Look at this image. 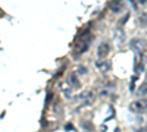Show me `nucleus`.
<instances>
[{
  "mask_svg": "<svg viewBox=\"0 0 147 132\" xmlns=\"http://www.w3.org/2000/svg\"><path fill=\"white\" fill-rule=\"evenodd\" d=\"M82 126H84L85 129H90V131H93V126H91V125H87V123H82Z\"/></svg>",
  "mask_w": 147,
  "mask_h": 132,
  "instance_id": "dca6fc26",
  "label": "nucleus"
},
{
  "mask_svg": "<svg viewBox=\"0 0 147 132\" xmlns=\"http://www.w3.org/2000/svg\"><path fill=\"white\" fill-rule=\"evenodd\" d=\"M140 23L143 27H147V13H141L140 15Z\"/></svg>",
  "mask_w": 147,
  "mask_h": 132,
  "instance_id": "9b49d317",
  "label": "nucleus"
},
{
  "mask_svg": "<svg viewBox=\"0 0 147 132\" xmlns=\"http://www.w3.org/2000/svg\"><path fill=\"white\" fill-rule=\"evenodd\" d=\"M137 94L140 95V97H147V82H146V84H143V85L138 88Z\"/></svg>",
  "mask_w": 147,
  "mask_h": 132,
  "instance_id": "9d476101",
  "label": "nucleus"
},
{
  "mask_svg": "<svg viewBox=\"0 0 147 132\" xmlns=\"http://www.w3.org/2000/svg\"><path fill=\"white\" fill-rule=\"evenodd\" d=\"M68 82L72 87H80V79H78L77 74H69L68 75Z\"/></svg>",
  "mask_w": 147,
  "mask_h": 132,
  "instance_id": "6e6552de",
  "label": "nucleus"
},
{
  "mask_svg": "<svg viewBox=\"0 0 147 132\" xmlns=\"http://www.w3.org/2000/svg\"><path fill=\"white\" fill-rule=\"evenodd\" d=\"M129 109H131V112H134V113H144V112H147V103H146L144 100L132 101V103L129 104Z\"/></svg>",
  "mask_w": 147,
  "mask_h": 132,
  "instance_id": "7ed1b4c3",
  "label": "nucleus"
},
{
  "mask_svg": "<svg viewBox=\"0 0 147 132\" xmlns=\"http://www.w3.org/2000/svg\"><path fill=\"white\" fill-rule=\"evenodd\" d=\"M112 91H113V87L106 85V87H103V88L99 91V94H100V95H103V97H107V95L112 94Z\"/></svg>",
  "mask_w": 147,
  "mask_h": 132,
  "instance_id": "1a4fd4ad",
  "label": "nucleus"
},
{
  "mask_svg": "<svg viewBox=\"0 0 147 132\" xmlns=\"http://www.w3.org/2000/svg\"><path fill=\"white\" fill-rule=\"evenodd\" d=\"M53 110H55L56 113H60V101H59V100H55V103H53Z\"/></svg>",
  "mask_w": 147,
  "mask_h": 132,
  "instance_id": "f8f14e48",
  "label": "nucleus"
},
{
  "mask_svg": "<svg viewBox=\"0 0 147 132\" xmlns=\"http://www.w3.org/2000/svg\"><path fill=\"white\" fill-rule=\"evenodd\" d=\"M91 37H88V38H85V40H81V41H78V44L75 46V50H74V57H80L81 54H84L85 52L88 50V47H90V44H91Z\"/></svg>",
  "mask_w": 147,
  "mask_h": 132,
  "instance_id": "f257e3e1",
  "label": "nucleus"
},
{
  "mask_svg": "<svg viewBox=\"0 0 147 132\" xmlns=\"http://www.w3.org/2000/svg\"><path fill=\"white\" fill-rule=\"evenodd\" d=\"M110 9H112L113 12H119L121 10V5L119 3H113L112 6H110Z\"/></svg>",
  "mask_w": 147,
  "mask_h": 132,
  "instance_id": "4468645a",
  "label": "nucleus"
},
{
  "mask_svg": "<svg viewBox=\"0 0 147 132\" xmlns=\"http://www.w3.org/2000/svg\"><path fill=\"white\" fill-rule=\"evenodd\" d=\"M129 47L134 50V52H137L140 56L144 53V50H146V43L141 40V38H132L131 40V43H129Z\"/></svg>",
  "mask_w": 147,
  "mask_h": 132,
  "instance_id": "f03ea898",
  "label": "nucleus"
},
{
  "mask_svg": "<svg viewBox=\"0 0 147 132\" xmlns=\"http://www.w3.org/2000/svg\"><path fill=\"white\" fill-rule=\"evenodd\" d=\"M146 2H147V0H140V3H141V5H144Z\"/></svg>",
  "mask_w": 147,
  "mask_h": 132,
  "instance_id": "f3484780",
  "label": "nucleus"
},
{
  "mask_svg": "<svg viewBox=\"0 0 147 132\" xmlns=\"http://www.w3.org/2000/svg\"><path fill=\"white\" fill-rule=\"evenodd\" d=\"M96 68L100 72H109L110 68H112V65H110V62H107V60H99V62H96Z\"/></svg>",
  "mask_w": 147,
  "mask_h": 132,
  "instance_id": "423d86ee",
  "label": "nucleus"
},
{
  "mask_svg": "<svg viewBox=\"0 0 147 132\" xmlns=\"http://www.w3.org/2000/svg\"><path fill=\"white\" fill-rule=\"evenodd\" d=\"M109 52H110V44L109 43H102L99 46V49H97V54H99L100 59H105L109 54Z\"/></svg>",
  "mask_w": 147,
  "mask_h": 132,
  "instance_id": "39448f33",
  "label": "nucleus"
},
{
  "mask_svg": "<svg viewBox=\"0 0 147 132\" xmlns=\"http://www.w3.org/2000/svg\"><path fill=\"white\" fill-rule=\"evenodd\" d=\"M77 74H81V75H85V74H87V69H85L84 66H78V68H77Z\"/></svg>",
  "mask_w": 147,
  "mask_h": 132,
  "instance_id": "ddd939ff",
  "label": "nucleus"
},
{
  "mask_svg": "<svg viewBox=\"0 0 147 132\" xmlns=\"http://www.w3.org/2000/svg\"><path fill=\"white\" fill-rule=\"evenodd\" d=\"M78 98L84 101V104H93L94 103V94L93 91H84L81 95H78Z\"/></svg>",
  "mask_w": 147,
  "mask_h": 132,
  "instance_id": "20e7f679",
  "label": "nucleus"
},
{
  "mask_svg": "<svg viewBox=\"0 0 147 132\" xmlns=\"http://www.w3.org/2000/svg\"><path fill=\"white\" fill-rule=\"evenodd\" d=\"M128 16H129V15H125V18H122V19L119 21V25H124V23L128 21Z\"/></svg>",
  "mask_w": 147,
  "mask_h": 132,
  "instance_id": "2eb2a0df",
  "label": "nucleus"
},
{
  "mask_svg": "<svg viewBox=\"0 0 147 132\" xmlns=\"http://www.w3.org/2000/svg\"><path fill=\"white\" fill-rule=\"evenodd\" d=\"M113 40L116 41V43H122L125 40V32H124V29L122 28H116L115 29V32H113Z\"/></svg>",
  "mask_w": 147,
  "mask_h": 132,
  "instance_id": "0eeeda50",
  "label": "nucleus"
},
{
  "mask_svg": "<svg viewBox=\"0 0 147 132\" xmlns=\"http://www.w3.org/2000/svg\"><path fill=\"white\" fill-rule=\"evenodd\" d=\"M115 132H119V129H115Z\"/></svg>",
  "mask_w": 147,
  "mask_h": 132,
  "instance_id": "a211bd4d",
  "label": "nucleus"
}]
</instances>
